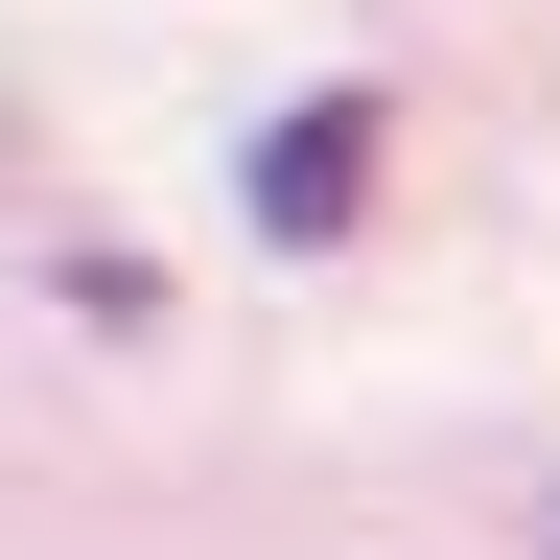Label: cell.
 I'll return each mask as SVG.
<instances>
[{"mask_svg":"<svg viewBox=\"0 0 560 560\" xmlns=\"http://www.w3.org/2000/svg\"><path fill=\"white\" fill-rule=\"evenodd\" d=\"M374 164H397V117H374V94H304V117H257V164H234V187H257V257H327L350 210H374Z\"/></svg>","mask_w":560,"mask_h":560,"instance_id":"obj_1","label":"cell"}]
</instances>
